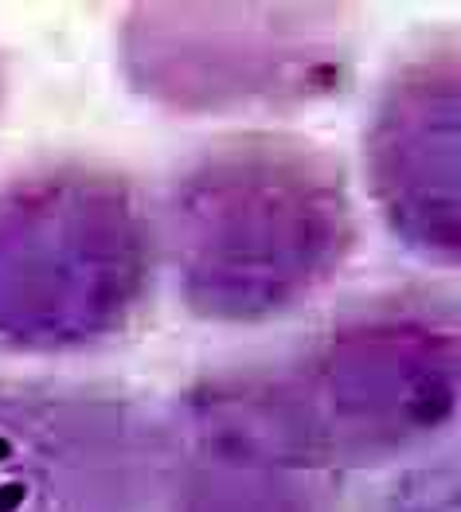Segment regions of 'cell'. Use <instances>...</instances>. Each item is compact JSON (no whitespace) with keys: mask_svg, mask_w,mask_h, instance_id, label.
Instances as JSON below:
<instances>
[{"mask_svg":"<svg viewBox=\"0 0 461 512\" xmlns=\"http://www.w3.org/2000/svg\"><path fill=\"white\" fill-rule=\"evenodd\" d=\"M161 239L141 184L51 161L0 184V344L67 356L118 341L157 286Z\"/></svg>","mask_w":461,"mask_h":512,"instance_id":"cell-2","label":"cell"},{"mask_svg":"<svg viewBox=\"0 0 461 512\" xmlns=\"http://www.w3.org/2000/svg\"><path fill=\"white\" fill-rule=\"evenodd\" d=\"M286 376L344 473L415 458L458 423V298L419 282L352 301L309 337Z\"/></svg>","mask_w":461,"mask_h":512,"instance_id":"cell-3","label":"cell"},{"mask_svg":"<svg viewBox=\"0 0 461 512\" xmlns=\"http://www.w3.org/2000/svg\"><path fill=\"white\" fill-rule=\"evenodd\" d=\"M364 512H458V466L446 454L434 466L407 470L387 481Z\"/></svg>","mask_w":461,"mask_h":512,"instance_id":"cell-8","label":"cell"},{"mask_svg":"<svg viewBox=\"0 0 461 512\" xmlns=\"http://www.w3.org/2000/svg\"><path fill=\"white\" fill-rule=\"evenodd\" d=\"M118 55L126 83L180 118L294 110L348 86L356 12L344 4H133Z\"/></svg>","mask_w":461,"mask_h":512,"instance_id":"cell-4","label":"cell"},{"mask_svg":"<svg viewBox=\"0 0 461 512\" xmlns=\"http://www.w3.org/2000/svg\"><path fill=\"white\" fill-rule=\"evenodd\" d=\"M4 94H8V59L0 51V110H4Z\"/></svg>","mask_w":461,"mask_h":512,"instance_id":"cell-9","label":"cell"},{"mask_svg":"<svg viewBox=\"0 0 461 512\" xmlns=\"http://www.w3.org/2000/svg\"><path fill=\"white\" fill-rule=\"evenodd\" d=\"M368 188L387 231L434 266L461 255V43L411 51L379 90L364 137Z\"/></svg>","mask_w":461,"mask_h":512,"instance_id":"cell-7","label":"cell"},{"mask_svg":"<svg viewBox=\"0 0 461 512\" xmlns=\"http://www.w3.org/2000/svg\"><path fill=\"white\" fill-rule=\"evenodd\" d=\"M161 512H344V477L286 368H227L180 391Z\"/></svg>","mask_w":461,"mask_h":512,"instance_id":"cell-5","label":"cell"},{"mask_svg":"<svg viewBox=\"0 0 461 512\" xmlns=\"http://www.w3.org/2000/svg\"><path fill=\"white\" fill-rule=\"evenodd\" d=\"M168 419L98 384L0 380V512H161Z\"/></svg>","mask_w":461,"mask_h":512,"instance_id":"cell-6","label":"cell"},{"mask_svg":"<svg viewBox=\"0 0 461 512\" xmlns=\"http://www.w3.org/2000/svg\"><path fill=\"white\" fill-rule=\"evenodd\" d=\"M161 258L208 325H266L317 298L356 251L344 165L294 133H231L168 176Z\"/></svg>","mask_w":461,"mask_h":512,"instance_id":"cell-1","label":"cell"}]
</instances>
